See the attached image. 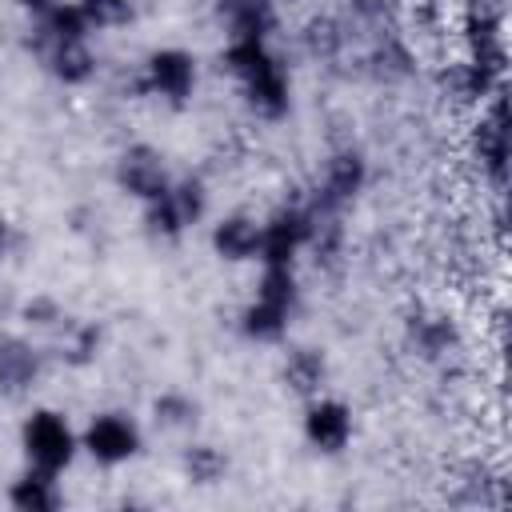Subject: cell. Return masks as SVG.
I'll use <instances>...</instances> for the list:
<instances>
[{"label":"cell","mask_w":512,"mask_h":512,"mask_svg":"<svg viewBox=\"0 0 512 512\" xmlns=\"http://www.w3.org/2000/svg\"><path fill=\"white\" fill-rule=\"evenodd\" d=\"M20 440H24V452H28L32 468H44V472H60L76 456V436H72L68 420L60 412H52V408H36L24 420Z\"/></svg>","instance_id":"cell-1"},{"label":"cell","mask_w":512,"mask_h":512,"mask_svg":"<svg viewBox=\"0 0 512 512\" xmlns=\"http://www.w3.org/2000/svg\"><path fill=\"white\" fill-rule=\"evenodd\" d=\"M472 156L480 160L484 176L504 188L508 180V104L504 88H496L488 100H480V120L472 128Z\"/></svg>","instance_id":"cell-2"},{"label":"cell","mask_w":512,"mask_h":512,"mask_svg":"<svg viewBox=\"0 0 512 512\" xmlns=\"http://www.w3.org/2000/svg\"><path fill=\"white\" fill-rule=\"evenodd\" d=\"M316 212L304 204H284L264 220V244H260V264H292V256L312 240Z\"/></svg>","instance_id":"cell-3"},{"label":"cell","mask_w":512,"mask_h":512,"mask_svg":"<svg viewBox=\"0 0 512 512\" xmlns=\"http://www.w3.org/2000/svg\"><path fill=\"white\" fill-rule=\"evenodd\" d=\"M116 184H120L128 196H136L140 204H148V200L164 196L172 180H168L164 156H160L152 144H128V148L116 156Z\"/></svg>","instance_id":"cell-4"},{"label":"cell","mask_w":512,"mask_h":512,"mask_svg":"<svg viewBox=\"0 0 512 512\" xmlns=\"http://www.w3.org/2000/svg\"><path fill=\"white\" fill-rule=\"evenodd\" d=\"M84 448L100 464H124L140 452V428L124 412H100L84 428Z\"/></svg>","instance_id":"cell-5"},{"label":"cell","mask_w":512,"mask_h":512,"mask_svg":"<svg viewBox=\"0 0 512 512\" xmlns=\"http://www.w3.org/2000/svg\"><path fill=\"white\" fill-rule=\"evenodd\" d=\"M144 88L172 100V104H184L196 88V60L192 52L184 48H160L144 60Z\"/></svg>","instance_id":"cell-6"},{"label":"cell","mask_w":512,"mask_h":512,"mask_svg":"<svg viewBox=\"0 0 512 512\" xmlns=\"http://www.w3.org/2000/svg\"><path fill=\"white\" fill-rule=\"evenodd\" d=\"M368 180V164L356 148H340L324 160V180H320V196H316V208L320 212H336L344 208Z\"/></svg>","instance_id":"cell-7"},{"label":"cell","mask_w":512,"mask_h":512,"mask_svg":"<svg viewBox=\"0 0 512 512\" xmlns=\"http://www.w3.org/2000/svg\"><path fill=\"white\" fill-rule=\"evenodd\" d=\"M304 436L320 452H340L352 440V412H348V404H340L332 396L312 400L308 416H304Z\"/></svg>","instance_id":"cell-8"},{"label":"cell","mask_w":512,"mask_h":512,"mask_svg":"<svg viewBox=\"0 0 512 512\" xmlns=\"http://www.w3.org/2000/svg\"><path fill=\"white\" fill-rule=\"evenodd\" d=\"M240 88H244V100H248V108H252L256 116L280 120V116L288 112V76H284V68L276 64V56H272L268 64H260L252 76H244Z\"/></svg>","instance_id":"cell-9"},{"label":"cell","mask_w":512,"mask_h":512,"mask_svg":"<svg viewBox=\"0 0 512 512\" xmlns=\"http://www.w3.org/2000/svg\"><path fill=\"white\" fill-rule=\"evenodd\" d=\"M260 244H264V224L248 212H232L212 228V248L216 256L240 264V260H260Z\"/></svg>","instance_id":"cell-10"},{"label":"cell","mask_w":512,"mask_h":512,"mask_svg":"<svg viewBox=\"0 0 512 512\" xmlns=\"http://www.w3.org/2000/svg\"><path fill=\"white\" fill-rule=\"evenodd\" d=\"M216 16L232 40H268L276 24L272 0H216Z\"/></svg>","instance_id":"cell-11"},{"label":"cell","mask_w":512,"mask_h":512,"mask_svg":"<svg viewBox=\"0 0 512 512\" xmlns=\"http://www.w3.org/2000/svg\"><path fill=\"white\" fill-rule=\"evenodd\" d=\"M44 64H48V72L60 80V84H88L92 76H96V56H92V48H88V40H56V44H48L44 52Z\"/></svg>","instance_id":"cell-12"},{"label":"cell","mask_w":512,"mask_h":512,"mask_svg":"<svg viewBox=\"0 0 512 512\" xmlns=\"http://www.w3.org/2000/svg\"><path fill=\"white\" fill-rule=\"evenodd\" d=\"M40 376V352L28 340H0V392L16 396Z\"/></svg>","instance_id":"cell-13"},{"label":"cell","mask_w":512,"mask_h":512,"mask_svg":"<svg viewBox=\"0 0 512 512\" xmlns=\"http://www.w3.org/2000/svg\"><path fill=\"white\" fill-rule=\"evenodd\" d=\"M88 20L80 16V8H76V0L68 4V0H60L56 8H48L44 16H36V36H32V44H36V52H44L48 44H56V40H88Z\"/></svg>","instance_id":"cell-14"},{"label":"cell","mask_w":512,"mask_h":512,"mask_svg":"<svg viewBox=\"0 0 512 512\" xmlns=\"http://www.w3.org/2000/svg\"><path fill=\"white\" fill-rule=\"evenodd\" d=\"M8 500H12L20 512H52V508H60L56 472H44V468H28V472H24V476L12 484Z\"/></svg>","instance_id":"cell-15"},{"label":"cell","mask_w":512,"mask_h":512,"mask_svg":"<svg viewBox=\"0 0 512 512\" xmlns=\"http://www.w3.org/2000/svg\"><path fill=\"white\" fill-rule=\"evenodd\" d=\"M324 376H328V364H324V356L316 348H292L284 356V384L296 396H320Z\"/></svg>","instance_id":"cell-16"},{"label":"cell","mask_w":512,"mask_h":512,"mask_svg":"<svg viewBox=\"0 0 512 512\" xmlns=\"http://www.w3.org/2000/svg\"><path fill=\"white\" fill-rule=\"evenodd\" d=\"M408 336L416 344L420 356H444L456 348V328L448 316H436V312H420L408 320Z\"/></svg>","instance_id":"cell-17"},{"label":"cell","mask_w":512,"mask_h":512,"mask_svg":"<svg viewBox=\"0 0 512 512\" xmlns=\"http://www.w3.org/2000/svg\"><path fill=\"white\" fill-rule=\"evenodd\" d=\"M240 328H244V336H252V340H280L284 328H288V308L268 304V300L256 296V300L244 308Z\"/></svg>","instance_id":"cell-18"},{"label":"cell","mask_w":512,"mask_h":512,"mask_svg":"<svg viewBox=\"0 0 512 512\" xmlns=\"http://www.w3.org/2000/svg\"><path fill=\"white\" fill-rule=\"evenodd\" d=\"M180 464H184V476H188L192 484H216V480L224 476V468H228L224 452L212 448V444H188Z\"/></svg>","instance_id":"cell-19"},{"label":"cell","mask_w":512,"mask_h":512,"mask_svg":"<svg viewBox=\"0 0 512 512\" xmlns=\"http://www.w3.org/2000/svg\"><path fill=\"white\" fill-rule=\"evenodd\" d=\"M144 224H148V232H152V236H160V240H176V236L188 228V224H184V216L176 212V204L168 200V192L144 204Z\"/></svg>","instance_id":"cell-20"},{"label":"cell","mask_w":512,"mask_h":512,"mask_svg":"<svg viewBox=\"0 0 512 512\" xmlns=\"http://www.w3.org/2000/svg\"><path fill=\"white\" fill-rule=\"evenodd\" d=\"M100 348V328L96 324H64V340H60V356L68 364H88Z\"/></svg>","instance_id":"cell-21"},{"label":"cell","mask_w":512,"mask_h":512,"mask_svg":"<svg viewBox=\"0 0 512 512\" xmlns=\"http://www.w3.org/2000/svg\"><path fill=\"white\" fill-rule=\"evenodd\" d=\"M152 412H156V424H164V428H192L196 416H200L196 400L184 396V392H164V396H156Z\"/></svg>","instance_id":"cell-22"},{"label":"cell","mask_w":512,"mask_h":512,"mask_svg":"<svg viewBox=\"0 0 512 512\" xmlns=\"http://www.w3.org/2000/svg\"><path fill=\"white\" fill-rule=\"evenodd\" d=\"M88 28H124L132 20V0H76Z\"/></svg>","instance_id":"cell-23"},{"label":"cell","mask_w":512,"mask_h":512,"mask_svg":"<svg viewBox=\"0 0 512 512\" xmlns=\"http://www.w3.org/2000/svg\"><path fill=\"white\" fill-rule=\"evenodd\" d=\"M168 200L176 204V212L184 216V224H196L204 216V184L200 180H176V184H168Z\"/></svg>","instance_id":"cell-24"},{"label":"cell","mask_w":512,"mask_h":512,"mask_svg":"<svg viewBox=\"0 0 512 512\" xmlns=\"http://www.w3.org/2000/svg\"><path fill=\"white\" fill-rule=\"evenodd\" d=\"M24 320H28L32 328H64V312H60V304L48 300V296H32V300L24 304Z\"/></svg>","instance_id":"cell-25"},{"label":"cell","mask_w":512,"mask_h":512,"mask_svg":"<svg viewBox=\"0 0 512 512\" xmlns=\"http://www.w3.org/2000/svg\"><path fill=\"white\" fill-rule=\"evenodd\" d=\"M20 4H24L32 16H44V12H48V8H56L60 0H20Z\"/></svg>","instance_id":"cell-26"},{"label":"cell","mask_w":512,"mask_h":512,"mask_svg":"<svg viewBox=\"0 0 512 512\" xmlns=\"http://www.w3.org/2000/svg\"><path fill=\"white\" fill-rule=\"evenodd\" d=\"M8 244H12V228H8V220L0 216V256L8 252Z\"/></svg>","instance_id":"cell-27"}]
</instances>
